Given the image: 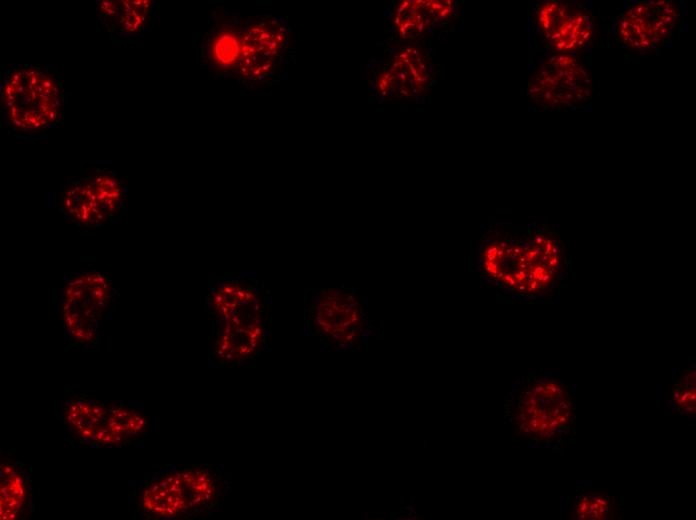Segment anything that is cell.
Returning <instances> with one entry per match:
<instances>
[{"instance_id":"cell-1","label":"cell","mask_w":696,"mask_h":520,"mask_svg":"<svg viewBox=\"0 0 696 520\" xmlns=\"http://www.w3.org/2000/svg\"><path fill=\"white\" fill-rule=\"evenodd\" d=\"M475 266L488 284L516 300H551L566 275V249L548 224L491 226L481 237Z\"/></svg>"},{"instance_id":"cell-2","label":"cell","mask_w":696,"mask_h":520,"mask_svg":"<svg viewBox=\"0 0 696 520\" xmlns=\"http://www.w3.org/2000/svg\"><path fill=\"white\" fill-rule=\"evenodd\" d=\"M507 406L515 431L536 444L560 451L575 436V402L561 379L527 377L513 388Z\"/></svg>"},{"instance_id":"cell-3","label":"cell","mask_w":696,"mask_h":520,"mask_svg":"<svg viewBox=\"0 0 696 520\" xmlns=\"http://www.w3.org/2000/svg\"><path fill=\"white\" fill-rule=\"evenodd\" d=\"M222 493V479L214 468H166L141 486L138 507L148 518H190L219 508Z\"/></svg>"},{"instance_id":"cell-4","label":"cell","mask_w":696,"mask_h":520,"mask_svg":"<svg viewBox=\"0 0 696 520\" xmlns=\"http://www.w3.org/2000/svg\"><path fill=\"white\" fill-rule=\"evenodd\" d=\"M1 101L7 125L18 131L52 127L62 117L60 83L39 67L8 70L1 85Z\"/></svg>"},{"instance_id":"cell-5","label":"cell","mask_w":696,"mask_h":520,"mask_svg":"<svg viewBox=\"0 0 696 520\" xmlns=\"http://www.w3.org/2000/svg\"><path fill=\"white\" fill-rule=\"evenodd\" d=\"M61 420L81 444L89 447H118L147 429V418L124 404L108 403L83 395L65 401Z\"/></svg>"},{"instance_id":"cell-6","label":"cell","mask_w":696,"mask_h":520,"mask_svg":"<svg viewBox=\"0 0 696 520\" xmlns=\"http://www.w3.org/2000/svg\"><path fill=\"white\" fill-rule=\"evenodd\" d=\"M527 91L543 108L576 109L591 96V75L573 54L550 52L531 76Z\"/></svg>"},{"instance_id":"cell-7","label":"cell","mask_w":696,"mask_h":520,"mask_svg":"<svg viewBox=\"0 0 696 520\" xmlns=\"http://www.w3.org/2000/svg\"><path fill=\"white\" fill-rule=\"evenodd\" d=\"M111 301L109 284L100 275L80 276L70 282L62 300L63 325L69 339L85 348L95 345Z\"/></svg>"},{"instance_id":"cell-8","label":"cell","mask_w":696,"mask_h":520,"mask_svg":"<svg viewBox=\"0 0 696 520\" xmlns=\"http://www.w3.org/2000/svg\"><path fill=\"white\" fill-rule=\"evenodd\" d=\"M679 15L669 0L631 2L614 18L615 39L631 50L658 49L669 42Z\"/></svg>"},{"instance_id":"cell-9","label":"cell","mask_w":696,"mask_h":520,"mask_svg":"<svg viewBox=\"0 0 696 520\" xmlns=\"http://www.w3.org/2000/svg\"><path fill=\"white\" fill-rule=\"evenodd\" d=\"M535 26L546 49L572 54L590 43L594 18L582 5L549 0L537 5Z\"/></svg>"},{"instance_id":"cell-10","label":"cell","mask_w":696,"mask_h":520,"mask_svg":"<svg viewBox=\"0 0 696 520\" xmlns=\"http://www.w3.org/2000/svg\"><path fill=\"white\" fill-rule=\"evenodd\" d=\"M352 294L340 289H323L312 299V316L316 332L327 341L337 343L336 350L352 348L354 341L367 335L364 326L368 325L359 301Z\"/></svg>"},{"instance_id":"cell-11","label":"cell","mask_w":696,"mask_h":520,"mask_svg":"<svg viewBox=\"0 0 696 520\" xmlns=\"http://www.w3.org/2000/svg\"><path fill=\"white\" fill-rule=\"evenodd\" d=\"M119 180L108 172H96L71 182L63 197L68 215L76 222L95 224L117 213L123 203Z\"/></svg>"},{"instance_id":"cell-12","label":"cell","mask_w":696,"mask_h":520,"mask_svg":"<svg viewBox=\"0 0 696 520\" xmlns=\"http://www.w3.org/2000/svg\"><path fill=\"white\" fill-rule=\"evenodd\" d=\"M425 63L419 52L407 47L396 57L389 71L379 80V87L385 94L412 96L421 92L427 83Z\"/></svg>"},{"instance_id":"cell-13","label":"cell","mask_w":696,"mask_h":520,"mask_svg":"<svg viewBox=\"0 0 696 520\" xmlns=\"http://www.w3.org/2000/svg\"><path fill=\"white\" fill-rule=\"evenodd\" d=\"M0 483L1 518H21L31 498V482L24 466L6 459L0 466Z\"/></svg>"},{"instance_id":"cell-14","label":"cell","mask_w":696,"mask_h":520,"mask_svg":"<svg viewBox=\"0 0 696 520\" xmlns=\"http://www.w3.org/2000/svg\"><path fill=\"white\" fill-rule=\"evenodd\" d=\"M452 11L450 1L407 0L399 4L395 24L403 38H413Z\"/></svg>"},{"instance_id":"cell-15","label":"cell","mask_w":696,"mask_h":520,"mask_svg":"<svg viewBox=\"0 0 696 520\" xmlns=\"http://www.w3.org/2000/svg\"><path fill=\"white\" fill-rule=\"evenodd\" d=\"M616 511L614 500L598 492L579 495L573 504V518L578 520L613 519Z\"/></svg>"},{"instance_id":"cell-16","label":"cell","mask_w":696,"mask_h":520,"mask_svg":"<svg viewBox=\"0 0 696 520\" xmlns=\"http://www.w3.org/2000/svg\"><path fill=\"white\" fill-rule=\"evenodd\" d=\"M672 408L689 417H694L696 408L695 368L690 367L673 385L670 393Z\"/></svg>"},{"instance_id":"cell-17","label":"cell","mask_w":696,"mask_h":520,"mask_svg":"<svg viewBox=\"0 0 696 520\" xmlns=\"http://www.w3.org/2000/svg\"><path fill=\"white\" fill-rule=\"evenodd\" d=\"M240 275H241V277H247V278L254 277L255 278L256 273L255 272H241Z\"/></svg>"},{"instance_id":"cell-18","label":"cell","mask_w":696,"mask_h":520,"mask_svg":"<svg viewBox=\"0 0 696 520\" xmlns=\"http://www.w3.org/2000/svg\"><path fill=\"white\" fill-rule=\"evenodd\" d=\"M252 291H253L254 294H257V295H258V289H257V287H254V288L252 289Z\"/></svg>"}]
</instances>
